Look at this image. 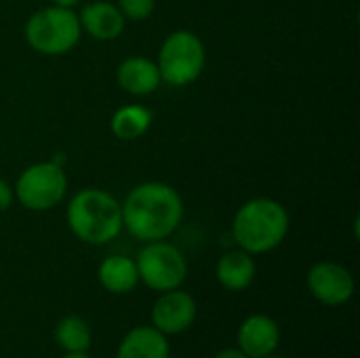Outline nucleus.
<instances>
[{"label": "nucleus", "mask_w": 360, "mask_h": 358, "mask_svg": "<svg viewBox=\"0 0 360 358\" xmlns=\"http://www.w3.org/2000/svg\"><path fill=\"white\" fill-rule=\"evenodd\" d=\"M120 205L122 226L139 243L169 238L184 219V200L165 181L137 184Z\"/></svg>", "instance_id": "f257e3e1"}, {"label": "nucleus", "mask_w": 360, "mask_h": 358, "mask_svg": "<svg viewBox=\"0 0 360 358\" xmlns=\"http://www.w3.org/2000/svg\"><path fill=\"white\" fill-rule=\"evenodd\" d=\"M291 228L289 211L270 196H257L238 207L232 219V238L251 255H266L283 245Z\"/></svg>", "instance_id": "f03ea898"}, {"label": "nucleus", "mask_w": 360, "mask_h": 358, "mask_svg": "<svg viewBox=\"0 0 360 358\" xmlns=\"http://www.w3.org/2000/svg\"><path fill=\"white\" fill-rule=\"evenodd\" d=\"M65 222L70 232L84 245L101 247L116 241L122 226V205L110 192L101 188L78 190L65 209Z\"/></svg>", "instance_id": "7ed1b4c3"}, {"label": "nucleus", "mask_w": 360, "mask_h": 358, "mask_svg": "<svg viewBox=\"0 0 360 358\" xmlns=\"http://www.w3.org/2000/svg\"><path fill=\"white\" fill-rule=\"evenodd\" d=\"M23 36L36 53L59 57L70 53L80 42L82 27L74 8L49 4L27 17Z\"/></svg>", "instance_id": "20e7f679"}, {"label": "nucleus", "mask_w": 360, "mask_h": 358, "mask_svg": "<svg viewBox=\"0 0 360 358\" xmlns=\"http://www.w3.org/2000/svg\"><path fill=\"white\" fill-rule=\"evenodd\" d=\"M207 63V49L202 38L192 30L171 32L158 51V72L169 87H188L196 82Z\"/></svg>", "instance_id": "39448f33"}, {"label": "nucleus", "mask_w": 360, "mask_h": 358, "mask_svg": "<svg viewBox=\"0 0 360 358\" xmlns=\"http://www.w3.org/2000/svg\"><path fill=\"white\" fill-rule=\"evenodd\" d=\"M15 200L27 211H51L68 194V175L63 165L55 160L34 162L21 171L15 186Z\"/></svg>", "instance_id": "423d86ee"}, {"label": "nucleus", "mask_w": 360, "mask_h": 358, "mask_svg": "<svg viewBox=\"0 0 360 358\" xmlns=\"http://www.w3.org/2000/svg\"><path fill=\"white\" fill-rule=\"evenodd\" d=\"M139 283L156 293H165L171 289H179L188 279V260L179 247L165 241L143 243L137 257Z\"/></svg>", "instance_id": "0eeeda50"}, {"label": "nucleus", "mask_w": 360, "mask_h": 358, "mask_svg": "<svg viewBox=\"0 0 360 358\" xmlns=\"http://www.w3.org/2000/svg\"><path fill=\"white\" fill-rule=\"evenodd\" d=\"M306 285L310 295L329 308L346 306L356 293V281L352 272L340 262H319L308 270Z\"/></svg>", "instance_id": "6e6552de"}, {"label": "nucleus", "mask_w": 360, "mask_h": 358, "mask_svg": "<svg viewBox=\"0 0 360 358\" xmlns=\"http://www.w3.org/2000/svg\"><path fill=\"white\" fill-rule=\"evenodd\" d=\"M196 317H198L196 300L179 287L158 293L150 310V325L158 329L162 335L173 338L186 333L196 323Z\"/></svg>", "instance_id": "1a4fd4ad"}, {"label": "nucleus", "mask_w": 360, "mask_h": 358, "mask_svg": "<svg viewBox=\"0 0 360 358\" xmlns=\"http://www.w3.org/2000/svg\"><path fill=\"white\" fill-rule=\"evenodd\" d=\"M236 346L249 358L270 357L281 346V327L268 314H251L238 327Z\"/></svg>", "instance_id": "9d476101"}, {"label": "nucleus", "mask_w": 360, "mask_h": 358, "mask_svg": "<svg viewBox=\"0 0 360 358\" xmlns=\"http://www.w3.org/2000/svg\"><path fill=\"white\" fill-rule=\"evenodd\" d=\"M78 21L82 32H86L91 38L99 42H110L122 36L127 19L116 6V2L108 0H93L82 6L78 13Z\"/></svg>", "instance_id": "9b49d317"}, {"label": "nucleus", "mask_w": 360, "mask_h": 358, "mask_svg": "<svg viewBox=\"0 0 360 358\" xmlns=\"http://www.w3.org/2000/svg\"><path fill=\"white\" fill-rule=\"evenodd\" d=\"M116 82L124 93L133 97H146L158 91V87L162 84V78L154 59L133 55L118 63Z\"/></svg>", "instance_id": "f8f14e48"}, {"label": "nucleus", "mask_w": 360, "mask_h": 358, "mask_svg": "<svg viewBox=\"0 0 360 358\" xmlns=\"http://www.w3.org/2000/svg\"><path fill=\"white\" fill-rule=\"evenodd\" d=\"M257 276V262L255 255L243 251V249H232L226 251L215 266V279L219 287L232 293L247 291Z\"/></svg>", "instance_id": "ddd939ff"}, {"label": "nucleus", "mask_w": 360, "mask_h": 358, "mask_svg": "<svg viewBox=\"0 0 360 358\" xmlns=\"http://www.w3.org/2000/svg\"><path fill=\"white\" fill-rule=\"evenodd\" d=\"M114 358H171L169 338L152 325H139L124 333Z\"/></svg>", "instance_id": "4468645a"}, {"label": "nucleus", "mask_w": 360, "mask_h": 358, "mask_svg": "<svg viewBox=\"0 0 360 358\" xmlns=\"http://www.w3.org/2000/svg\"><path fill=\"white\" fill-rule=\"evenodd\" d=\"M97 281L101 289H105L112 295H127L137 289L139 285V272L137 264L129 255H108L101 260L97 268Z\"/></svg>", "instance_id": "2eb2a0df"}, {"label": "nucleus", "mask_w": 360, "mask_h": 358, "mask_svg": "<svg viewBox=\"0 0 360 358\" xmlns=\"http://www.w3.org/2000/svg\"><path fill=\"white\" fill-rule=\"evenodd\" d=\"M152 120H154V116H152V112L146 106L129 103V106L118 108L112 114L110 129H112L116 139H120V141H135V139L143 137L150 131Z\"/></svg>", "instance_id": "dca6fc26"}, {"label": "nucleus", "mask_w": 360, "mask_h": 358, "mask_svg": "<svg viewBox=\"0 0 360 358\" xmlns=\"http://www.w3.org/2000/svg\"><path fill=\"white\" fill-rule=\"evenodd\" d=\"M55 342L68 354L89 352L93 346V329L91 325L78 314H65L55 325Z\"/></svg>", "instance_id": "f3484780"}, {"label": "nucleus", "mask_w": 360, "mask_h": 358, "mask_svg": "<svg viewBox=\"0 0 360 358\" xmlns=\"http://www.w3.org/2000/svg\"><path fill=\"white\" fill-rule=\"evenodd\" d=\"M127 21H146L156 11V0H116Z\"/></svg>", "instance_id": "a211bd4d"}, {"label": "nucleus", "mask_w": 360, "mask_h": 358, "mask_svg": "<svg viewBox=\"0 0 360 358\" xmlns=\"http://www.w3.org/2000/svg\"><path fill=\"white\" fill-rule=\"evenodd\" d=\"M13 200H15V190H13V186H11L8 181L0 179V213L6 211V209H11Z\"/></svg>", "instance_id": "6ab92c4d"}, {"label": "nucleus", "mask_w": 360, "mask_h": 358, "mask_svg": "<svg viewBox=\"0 0 360 358\" xmlns=\"http://www.w3.org/2000/svg\"><path fill=\"white\" fill-rule=\"evenodd\" d=\"M213 358H249L238 346H234V348H224V350H219L217 354Z\"/></svg>", "instance_id": "aec40b11"}, {"label": "nucleus", "mask_w": 360, "mask_h": 358, "mask_svg": "<svg viewBox=\"0 0 360 358\" xmlns=\"http://www.w3.org/2000/svg\"><path fill=\"white\" fill-rule=\"evenodd\" d=\"M51 4L63 6V8H76V6L80 4V0H51Z\"/></svg>", "instance_id": "412c9836"}, {"label": "nucleus", "mask_w": 360, "mask_h": 358, "mask_svg": "<svg viewBox=\"0 0 360 358\" xmlns=\"http://www.w3.org/2000/svg\"><path fill=\"white\" fill-rule=\"evenodd\" d=\"M61 358H93V357H89V352H78V354H68V352H63V357Z\"/></svg>", "instance_id": "4be33fe9"}, {"label": "nucleus", "mask_w": 360, "mask_h": 358, "mask_svg": "<svg viewBox=\"0 0 360 358\" xmlns=\"http://www.w3.org/2000/svg\"><path fill=\"white\" fill-rule=\"evenodd\" d=\"M264 358H285V357H281V354H276V352H274V354H270V357H264Z\"/></svg>", "instance_id": "5701e85b"}]
</instances>
